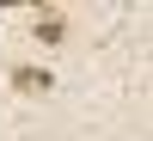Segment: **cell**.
<instances>
[{
	"instance_id": "cell-2",
	"label": "cell",
	"mask_w": 153,
	"mask_h": 141,
	"mask_svg": "<svg viewBox=\"0 0 153 141\" xmlns=\"http://www.w3.org/2000/svg\"><path fill=\"white\" fill-rule=\"evenodd\" d=\"M6 80H12V92H25V98H43L49 86H55V74H49L43 61H12V68H6Z\"/></svg>"
},
{
	"instance_id": "cell-1",
	"label": "cell",
	"mask_w": 153,
	"mask_h": 141,
	"mask_svg": "<svg viewBox=\"0 0 153 141\" xmlns=\"http://www.w3.org/2000/svg\"><path fill=\"white\" fill-rule=\"evenodd\" d=\"M68 6H37V19H31V37H37V49H61L68 43Z\"/></svg>"
}]
</instances>
